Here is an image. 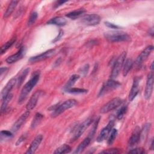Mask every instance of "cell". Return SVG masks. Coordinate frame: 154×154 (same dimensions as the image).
Instances as JSON below:
<instances>
[{"instance_id":"obj_42","label":"cell","mask_w":154,"mask_h":154,"mask_svg":"<svg viewBox=\"0 0 154 154\" xmlns=\"http://www.w3.org/2000/svg\"><path fill=\"white\" fill-rule=\"evenodd\" d=\"M63 35V30H60V31H59L58 34V35H57L55 38H54V39L52 40V43H55V42H58V41L61 38V37H62Z\"/></svg>"},{"instance_id":"obj_19","label":"cell","mask_w":154,"mask_h":154,"mask_svg":"<svg viewBox=\"0 0 154 154\" xmlns=\"http://www.w3.org/2000/svg\"><path fill=\"white\" fill-rule=\"evenodd\" d=\"M139 82H140V78H139L136 77V78H134L132 87L131 88V90H130V92H129V100L130 101H132L138 93V91H139Z\"/></svg>"},{"instance_id":"obj_30","label":"cell","mask_w":154,"mask_h":154,"mask_svg":"<svg viewBox=\"0 0 154 154\" xmlns=\"http://www.w3.org/2000/svg\"><path fill=\"white\" fill-rule=\"evenodd\" d=\"M13 97V94H9L7 97H5L4 99H2V105H1V114L4 111H5L6 108H7V106L8 104V103L10 102V100H11Z\"/></svg>"},{"instance_id":"obj_1","label":"cell","mask_w":154,"mask_h":154,"mask_svg":"<svg viewBox=\"0 0 154 154\" xmlns=\"http://www.w3.org/2000/svg\"><path fill=\"white\" fill-rule=\"evenodd\" d=\"M39 78H40V72L39 71L34 72L32 73L31 79L24 85V86L23 87L20 91V93L19 94V99H18V103L19 104H22L25 100L28 94L30 93V91L32 90V88L38 82Z\"/></svg>"},{"instance_id":"obj_26","label":"cell","mask_w":154,"mask_h":154,"mask_svg":"<svg viewBox=\"0 0 154 154\" xmlns=\"http://www.w3.org/2000/svg\"><path fill=\"white\" fill-rule=\"evenodd\" d=\"M16 37L14 36L13 38H11L10 40H8V42H7L5 44H4L1 49H0V52H1V54H3L4 53H5L9 48H10L12 45L16 42Z\"/></svg>"},{"instance_id":"obj_20","label":"cell","mask_w":154,"mask_h":154,"mask_svg":"<svg viewBox=\"0 0 154 154\" xmlns=\"http://www.w3.org/2000/svg\"><path fill=\"white\" fill-rule=\"evenodd\" d=\"M67 23V20L66 19L61 16H57L54 18L51 19L49 20L47 22L48 25H54L59 26H64Z\"/></svg>"},{"instance_id":"obj_40","label":"cell","mask_w":154,"mask_h":154,"mask_svg":"<svg viewBox=\"0 0 154 154\" xmlns=\"http://www.w3.org/2000/svg\"><path fill=\"white\" fill-rule=\"evenodd\" d=\"M26 134H22V135L18 138V140H17V141H16V146L19 145L21 143H22V142L26 139Z\"/></svg>"},{"instance_id":"obj_18","label":"cell","mask_w":154,"mask_h":154,"mask_svg":"<svg viewBox=\"0 0 154 154\" xmlns=\"http://www.w3.org/2000/svg\"><path fill=\"white\" fill-rule=\"evenodd\" d=\"M42 140H43V135L41 134H39L37 137H35V138L31 142L28 149L25 152V153L26 154L34 153L36 151L38 146H40Z\"/></svg>"},{"instance_id":"obj_44","label":"cell","mask_w":154,"mask_h":154,"mask_svg":"<svg viewBox=\"0 0 154 154\" xmlns=\"http://www.w3.org/2000/svg\"><path fill=\"white\" fill-rule=\"evenodd\" d=\"M7 70H8V69H7V67H1V70H0V74H1V77H2V75H3V73L5 72H7Z\"/></svg>"},{"instance_id":"obj_11","label":"cell","mask_w":154,"mask_h":154,"mask_svg":"<svg viewBox=\"0 0 154 154\" xmlns=\"http://www.w3.org/2000/svg\"><path fill=\"white\" fill-rule=\"evenodd\" d=\"M153 49V46L152 45H149L147 46L137 57L135 61V64L137 66L141 65L143 63V62L145 61L147 59V58L149 57V55L151 54Z\"/></svg>"},{"instance_id":"obj_12","label":"cell","mask_w":154,"mask_h":154,"mask_svg":"<svg viewBox=\"0 0 154 154\" xmlns=\"http://www.w3.org/2000/svg\"><path fill=\"white\" fill-rule=\"evenodd\" d=\"M42 94H43V91L38 90V91H36L32 95V96L30 97L29 101L27 102L26 105V108L27 109V110L31 111L35 107L39 98Z\"/></svg>"},{"instance_id":"obj_15","label":"cell","mask_w":154,"mask_h":154,"mask_svg":"<svg viewBox=\"0 0 154 154\" xmlns=\"http://www.w3.org/2000/svg\"><path fill=\"white\" fill-rule=\"evenodd\" d=\"M17 83V79L15 78H13L9 80V81L7 83L5 86L3 88L1 93V99H4L5 97H7L9 94H10V91L14 87L15 84Z\"/></svg>"},{"instance_id":"obj_34","label":"cell","mask_w":154,"mask_h":154,"mask_svg":"<svg viewBox=\"0 0 154 154\" xmlns=\"http://www.w3.org/2000/svg\"><path fill=\"white\" fill-rule=\"evenodd\" d=\"M37 16H38V14H37V13L35 12V11H34L32 12L30 16H29V17L28 18V26H31L32 25L36 20L37 18Z\"/></svg>"},{"instance_id":"obj_39","label":"cell","mask_w":154,"mask_h":154,"mask_svg":"<svg viewBox=\"0 0 154 154\" xmlns=\"http://www.w3.org/2000/svg\"><path fill=\"white\" fill-rule=\"evenodd\" d=\"M89 69V65L88 64H85L83 67H82L80 69V72L83 74V75H85L86 73H87Z\"/></svg>"},{"instance_id":"obj_29","label":"cell","mask_w":154,"mask_h":154,"mask_svg":"<svg viewBox=\"0 0 154 154\" xmlns=\"http://www.w3.org/2000/svg\"><path fill=\"white\" fill-rule=\"evenodd\" d=\"M72 149L70 146L64 144L58 147L54 152V153L55 154H62V153H67L70 152Z\"/></svg>"},{"instance_id":"obj_21","label":"cell","mask_w":154,"mask_h":154,"mask_svg":"<svg viewBox=\"0 0 154 154\" xmlns=\"http://www.w3.org/2000/svg\"><path fill=\"white\" fill-rule=\"evenodd\" d=\"M91 140V138H90V137H86L85 139H84V140L80 143V144L78 145V146L76 147V149H75V152H73L74 153H80L82 152H83V150L89 145V144L90 143Z\"/></svg>"},{"instance_id":"obj_23","label":"cell","mask_w":154,"mask_h":154,"mask_svg":"<svg viewBox=\"0 0 154 154\" xmlns=\"http://www.w3.org/2000/svg\"><path fill=\"white\" fill-rule=\"evenodd\" d=\"M17 3H18V1H11L10 2V3L9 4V5L7 8V10H5L4 14V18H7L12 14V13L14 11V9L16 7Z\"/></svg>"},{"instance_id":"obj_9","label":"cell","mask_w":154,"mask_h":154,"mask_svg":"<svg viewBox=\"0 0 154 154\" xmlns=\"http://www.w3.org/2000/svg\"><path fill=\"white\" fill-rule=\"evenodd\" d=\"M153 72H150L147 77L146 88L144 90V96L146 99H150L151 97L152 91H153Z\"/></svg>"},{"instance_id":"obj_46","label":"cell","mask_w":154,"mask_h":154,"mask_svg":"<svg viewBox=\"0 0 154 154\" xmlns=\"http://www.w3.org/2000/svg\"><path fill=\"white\" fill-rule=\"evenodd\" d=\"M151 146H150V149H152V150H153V140L152 139V141H151V145H150Z\"/></svg>"},{"instance_id":"obj_16","label":"cell","mask_w":154,"mask_h":154,"mask_svg":"<svg viewBox=\"0 0 154 154\" xmlns=\"http://www.w3.org/2000/svg\"><path fill=\"white\" fill-rule=\"evenodd\" d=\"M141 138V130L138 126H137L133 131L128 141V145L130 147L134 146L140 141Z\"/></svg>"},{"instance_id":"obj_43","label":"cell","mask_w":154,"mask_h":154,"mask_svg":"<svg viewBox=\"0 0 154 154\" xmlns=\"http://www.w3.org/2000/svg\"><path fill=\"white\" fill-rule=\"evenodd\" d=\"M66 1H56V2L54 4V8H57L61 5H62L63 4L66 3Z\"/></svg>"},{"instance_id":"obj_3","label":"cell","mask_w":154,"mask_h":154,"mask_svg":"<svg viewBox=\"0 0 154 154\" xmlns=\"http://www.w3.org/2000/svg\"><path fill=\"white\" fill-rule=\"evenodd\" d=\"M77 104V101L75 99H68L61 104H58L57 106H52L53 112L51 114V117L54 118L58 116L66 109H70Z\"/></svg>"},{"instance_id":"obj_22","label":"cell","mask_w":154,"mask_h":154,"mask_svg":"<svg viewBox=\"0 0 154 154\" xmlns=\"http://www.w3.org/2000/svg\"><path fill=\"white\" fill-rule=\"evenodd\" d=\"M85 13V10L83 8H79L75 10H73L72 11H70L66 14V16L68 18H70L71 19L75 20L76 18L79 17L81 15H82L84 13Z\"/></svg>"},{"instance_id":"obj_2","label":"cell","mask_w":154,"mask_h":154,"mask_svg":"<svg viewBox=\"0 0 154 154\" xmlns=\"http://www.w3.org/2000/svg\"><path fill=\"white\" fill-rule=\"evenodd\" d=\"M104 37L106 40L111 43L129 42L131 40L130 35L123 31H108L104 33Z\"/></svg>"},{"instance_id":"obj_5","label":"cell","mask_w":154,"mask_h":154,"mask_svg":"<svg viewBox=\"0 0 154 154\" xmlns=\"http://www.w3.org/2000/svg\"><path fill=\"white\" fill-rule=\"evenodd\" d=\"M123 103V100L120 97H115L109 100L106 104L102 106L100 109V113L105 114L119 107Z\"/></svg>"},{"instance_id":"obj_7","label":"cell","mask_w":154,"mask_h":154,"mask_svg":"<svg viewBox=\"0 0 154 154\" xmlns=\"http://www.w3.org/2000/svg\"><path fill=\"white\" fill-rule=\"evenodd\" d=\"M93 119L92 117H89L85 120L82 123H81L75 129V133L72 137V140H76L79 138L81 135L85 131V130L88 128L90 124L92 123Z\"/></svg>"},{"instance_id":"obj_32","label":"cell","mask_w":154,"mask_h":154,"mask_svg":"<svg viewBox=\"0 0 154 154\" xmlns=\"http://www.w3.org/2000/svg\"><path fill=\"white\" fill-rule=\"evenodd\" d=\"M110 133L111 134L108 137V142H107L109 145H111L114 143V141L116 138L117 134V131L116 129H112Z\"/></svg>"},{"instance_id":"obj_28","label":"cell","mask_w":154,"mask_h":154,"mask_svg":"<svg viewBox=\"0 0 154 154\" xmlns=\"http://www.w3.org/2000/svg\"><path fill=\"white\" fill-rule=\"evenodd\" d=\"M79 77H80L79 75H76V74H74V75H72L70 77L69 79L67 81L66 85H64V90H66L71 88L74 85L75 82L79 79Z\"/></svg>"},{"instance_id":"obj_8","label":"cell","mask_w":154,"mask_h":154,"mask_svg":"<svg viewBox=\"0 0 154 154\" xmlns=\"http://www.w3.org/2000/svg\"><path fill=\"white\" fill-rule=\"evenodd\" d=\"M100 17L97 14H87L82 17L81 22L87 26H95L100 22Z\"/></svg>"},{"instance_id":"obj_38","label":"cell","mask_w":154,"mask_h":154,"mask_svg":"<svg viewBox=\"0 0 154 154\" xmlns=\"http://www.w3.org/2000/svg\"><path fill=\"white\" fill-rule=\"evenodd\" d=\"M120 151L117 149H109L108 150H105L103 151L100 152L101 153H109V154H112V153H119Z\"/></svg>"},{"instance_id":"obj_36","label":"cell","mask_w":154,"mask_h":154,"mask_svg":"<svg viewBox=\"0 0 154 154\" xmlns=\"http://www.w3.org/2000/svg\"><path fill=\"white\" fill-rule=\"evenodd\" d=\"M128 153H135V154H143V153H145L146 152L144 149L140 147V148H135L134 149H131L128 152Z\"/></svg>"},{"instance_id":"obj_24","label":"cell","mask_w":154,"mask_h":154,"mask_svg":"<svg viewBox=\"0 0 154 154\" xmlns=\"http://www.w3.org/2000/svg\"><path fill=\"white\" fill-rule=\"evenodd\" d=\"M133 64H134V62L132 59L128 58V59L125 60L124 64L123 65V76H126L128 74V73L129 72V71L131 70V69H132V67L133 66Z\"/></svg>"},{"instance_id":"obj_27","label":"cell","mask_w":154,"mask_h":154,"mask_svg":"<svg viewBox=\"0 0 154 154\" xmlns=\"http://www.w3.org/2000/svg\"><path fill=\"white\" fill-rule=\"evenodd\" d=\"M43 117H44V116L43 114H42L40 112H37L35 114V116L33 118L32 121L31 122V128L34 129V128H36L41 123Z\"/></svg>"},{"instance_id":"obj_13","label":"cell","mask_w":154,"mask_h":154,"mask_svg":"<svg viewBox=\"0 0 154 154\" xmlns=\"http://www.w3.org/2000/svg\"><path fill=\"white\" fill-rule=\"evenodd\" d=\"M55 53V49H49L39 55L32 57L29 58V61L31 63H35L38 61H40L42 60H45L47 58H49L51 57L52 55H53Z\"/></svg>"},{"instance_id":"obj_14","label":"cell","mask_w":154,"mask_h":154,"mask_svg":"<svg viewBox=\"0 0 154 154\" xmlns=\"http://www.w3.org/2000/svg\"><path fill=\"white\" fill-rule=\"evenodd\" d=\"M29 111L27 110L25 112H24L16 121V122L13 124L12 128H11V131L13 132H17L22 126V125L24 123V122L26 121L27 118L29 116Z\"/></svg>"},{"instance_id":"obj_47","label":"cell","mask_w":154,"mask_h":154,"mask_svg":"<svg viewBox=\"0 0 154 154\" xmlns=\"http://www.w3.org/2000/svg\"><path fill=\"white\" fill-rule=\"evenodd\" d=\"M150 69L152 70V72H153V62H152L151 66H150Z\"/></svg>"},{"instance_id":"obj_31","label":"cell","mask_w":154,"mask_h":154,"mask_svg":"<svg viewBox=\"0 0 154 154\" xmlns=\"http://www.w3.org/2000/svg\"><path fill=\"white\" fill-rule=\"evenodd\" d=\"M65 91L67 93H71V94H84V93H87L88 90L86 89H84V88L71 87V88L65 90Z\"/></svg>"},{"instance_id":"obj_17","label":"cell","mask_w":154,"mask_h":154,"mask_svg":"<svg viewBox=\"0 0 154 154\" xmlns=\"http://www.w3.org/2000/svg\"><path fill=\"white\" fill-rule=\"evenodd\" d=\"M25 54V48L24 46L20 47L19 51L15 54L11 56H9L5 60V61L8 64H12L16 63L18 60H20Z\"/></svg>"},{"instance_id":"obj_37","label":"cell","mask_w":154,"mask_h":154,"mask_svg":"<svg viewBox=\"0 0 154 154\" xmlns=\"http://www.w3.org/2000/svg\"><path fill=\"white\" fill-rule=\"evenodd\" d=\"M12 135H13V134L11 131H7V130H3L1 131V139L2 138H5V137H11Z\"/></svg>"},{"instance_id":"obj_10","label":"cell","mask_w":154,"mask_h":154,"mask_svg":"<svg viewBox=\"0 0 154 154\" xmlns=\"http://www.w3.org/2000/svg\"><path fill=\"white\" fill-rule=\"evenodd\" d=\"M114 125V122L112 120H111L107 125L104 127L101 131L100 132L97 138V142H102L103 141L109 134L111 130L112 129V127Z\"/></svg>"},{"instance_id":"obj_33","label":"cell","mask_w":154,"mask_h":154,"mask_svg":"<svg viewBox=\"0 0 154 154\" xmlns=\"http://www.w3.org/2000/svg\"><path fill=\"white\" fill-rule=\"evenodd\" d=\"M127 111V106H122L117 111V119L119 120H120L123 118V117L124 116V115L125 114V113Z\"/></svg>"},{"instance_id":"obj_35","label":"cell","mask_w":154,"mask_h":154,"mask_svg":"<svg viewBox=\"0 0 154 154\" xmlns=\"http://www.w3.org/2000/svg\"><path fill=\"white\" fill-rule=\"evenodd\" d=\"M99 118L98 119H97L95 122H94V124H93V126H92V128H91V131H90V133H89V134H88V137H90V138H93V137L94 136V134H95V132H96V129H97V125H98V123H99Z\"/></svg>"},{"instance_id":"obj_45","label":"cell","mask_w":154,"mask_h":154,"mask_svg":"<svg viewBox=\"0 0 154 154\" xmlns=\"http://www.w3.org/2000/svg\"><path fill=\"white\" fill-rule=\"evenodd\" d=\"M149 34L151 35L153 37V27L151 28L150 29H149Z\"/></svg>"},{"instance_id":"obj_4","label":"cell","mask_w":154,"mask_h":154,"mask_svg":"<svg viewBox=\"0 0 154 154\" xmlns=\"http://www.w3.org/2000/svg\"><path fill=\"white\" fill-rule=\"evenodd\" d=\"M126 55V52H123L119 55V57L115 61L111 70V75H110L111 79H114L117 78V76L119 75L120 70L123 67V65L125 60Z\"/></svg>"},{"instance_id":"obj_25","label":"cell","mask_w":154,"mask_h":154,"mask_svg":"<svg viewBox=\"0 0 154 154\" xmlns=\"http://www.w3.org/2000/svg\"><path fill=\"white\" fill-rule=\"evenodd\" d=\"M30 70V69L29 67H27L26 69H25L19 75V77L17 79V87H19L23 82V81H25L26 76L28 75L29 72Z\"/></svg>"},{"instance_id":"obj_6","label":"cell","mask_w":154,"mask_h":154,"mask_svg":"<svg viewBox=\"0 0 154 154\" xmlns=\"http://www.w3.org/2000/svg\"><path fill=\"white\" fill-rule=\"evenodd\" d=\"M120 85L121 84L120 82L114 80V79H109L103 84L98 96H101L107 93H109L118 88L119 86H120Z\"/></svg>"},{"instance_id":"obj_41","label":"cell","mask_w":154,"mask_h":154,"mask_svg":"<svg viewBox=\"0 0 154 154\" xmlns=\"http://www.w3.org/2000/svg\"><path fill=\"white\" fill-rule=\"evenodd\" d=\"M105 24L106 26H108V28H112V29H118L119 28V26L114 23L109 22H105Z\"/></svg>"}]
</instances>
